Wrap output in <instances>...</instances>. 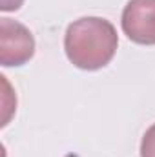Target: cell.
I'll use <instances>...</instances> for the list:
<instances>
[{
  "mask_svg": "<svg viewBox=\"0 0 155 157\" xmlns=\"http://www.w3.org/2000/svg\"><path fill=\"white\" fill-rule=\"evenodd\" d=\"M35 55V39L31 31L7 17L0 18V64L6 68L22 66Z\"/></svg>",
  "mask_w": 155,
  "mask_h": 157,
  "instance_id": "obj_2",
  "label": "cell"
},
{
  "mask_svg": "<svg viewBox=\"0 0 155 157\" xmlns=\"http://www.w3.org/2000/svg\"><path fill=\"white\" fill-rule=\"evenodd\" d=\"M119 35L115 26L100 17H82L71 22L64 35V49L70 62L86 71H95L112 62Z\"/></svg>",
  "mask_w": 155,
  "mask_h": 157,
  "instance_id": "obj_1",
  "label": "cell"
},
{
  "mask_svg": "<svg viewBox=\"0 0 155 157\" xmlns=\"http://www.w3.org/2000/svg\"><path fill=\"white\" fill-rule=\"evenodd\" d=\"M22 4H24V0H0V9L2 11H17V9H20Z\"/></svg>",
  "mask_w": 155,
  "mask_h": 157,
  "instance_id": "obj_5",
  "label": "cell"
},
{
  "mask_svg": "<svg viewBox=\"0 0 155 157\" xmlns=\"http://www.w3.org/2000/svg\"><path fill=\"white\" fill-rule=\"evenodd\" d=\"M122 31L141 46H155V0H130L122 11Z\"/></svg>",
  "mask_w": 155,
  "mask_h": 157,
  "instance_id": "obj_3",
  "label": "cell"
},
{
  "mask_svg": "<svg viewBox=\"0 0 155 157\" xmlns=\"http://www.w3.org/2000/svg\"><path fill=\"white\" fill-rule=\"evenodd\" d=\"M141 157H155V124H152L141 141Z\"/></svg>",
  "mask_w": 155,
  "mask_h": 157,
  "instance_id": "obj_4",
  "label": "cell"
}]
</instances>
